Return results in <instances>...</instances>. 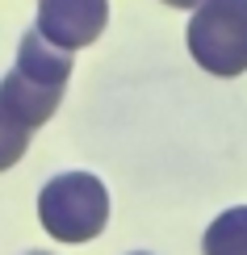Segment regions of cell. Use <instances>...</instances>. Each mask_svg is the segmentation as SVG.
Segmentation results:
<instances>
[{
  "label": "cell",
  "mask_w": 247,
  "mask_h": 255,
  "mask_svg": "<svg viewBox=\"0 0 247 255\" xmlns=\"http://www.w3.org/2000/svg\"><path fill=\"white\" fill-rule=\"evenodd\" d=\"M29 255H55V251H29Z\"/></svg>",
  "instance_id": "obj_8"
},
{
  "label": "cell",
  "mask_w": 247,
  "mask_h": 255,
  "mask_svg": "<svg viewBox=\"0 0 247 255\" xmlns=\"http://www.w3.org/2000/svg\"><path fill=\"white\" fill-rule=\"evenodd\" d=\"M134 255H151V251H134Z\"/></svg>",
  "instance_id": "obj_9"
},
{
  "label": "cell",
  "mask_w": 247,
  "mask_h": 255,
  "mask_svg": "<svg viewBox=\"0 0 247 255\" xmlns=\"http://www.w3.org/2000/svg\"><path fill=\"white\" fill-rule=\"evenodd\" d=\"M189 55L206 76L235 80L247 71V0H201L189 17Z\"/></svg>",
  "instance_id": "obj_3"
},
{
  "label": "cell",
  "mask_w": 247,
  "mask_h": 255,
  "mask_svg": "<svg viewBox=\"0 0 247 255\" xmlns=\"http://www.w3.org/2000/svg\"><path fill=\"white\" fill-rule=\"evenodd\" d=\"M201 255H247V205H231L206 226Z\"/></svg>",
  "instance_id": "obj_5"
},
{
  "label": "cell",
  "mask_w": 247,
  "mask_h": 255,
  "mask_svg": "<svg viewBox=\"0 0 247 255\" xmlns=\"http://www.w3.org/2000/svg\"><path fill=\"white\" fill-rule=\"evenodd\" d=\"M38 222L55 243H92L109 226V188L92 172H59L38 193Z\"/></svg>",
  "instance_id": "obj_2"
},
{
  "label": "cell",
  "mask_w": 247,
  "mask_h": 255,
  "mask_svg": "<svg viewBox=\"0 0 247 255\" xmlns=\"http://www.w3.org/2000/svg\"><path fill=\"white\" fill-rule=\"evenodd\" d=\"M67 80H71V55L50 46L38 29H29L17 46L13 71L0 80V97L38 130V126H46L55 118V109L63 105Z\"/></svg>",
  "instance_id": "obj_1"
},
{
  "label": "cell",
  "mask_w": 247,
  "mask_h": 255,
  "mask_svg": "<svg viewBox=\"0 0 247 255\" xmlns=\"http://www.w3.org/2000/svg\"><path fill=\"white\" fill-rule=\"evenodd\" d=\"M105 25H109V0H38L34 29L67 55L92 46Z\"/></svg>",
  "instance_id": "obj_4"
},
{
  "label": "cell",
  "mask_w": 247,
  "mask_h": 255,
  "mask_svg": "<svg viewBox=\"0 0 247 255\" xmlns=\"http://www.w3.org/2000/svg\"><path fill=\"white\" fill-rule=\"evenodd\" d=\"M29 134H34V126H29V122L13 109V105L0 97V172H8V167L25 155Z\"/></svg>",
  "instance_id": "obj_6"
},
{
  "label": "cell",
  "mask_w": 247,
  "mask_h": 255,
  "mask_svg": "<svg viewBox=\"0 0 247 255\" xmlns=\"http://www.w3.org/2000/svg\"><path fill=\"white\" fill-rule=\"evenodd\" d=\"M164 4H172V8H197L201 0H164Z\"/></svg>",
  "instance_id": "obj_7"
}]
</instances>
